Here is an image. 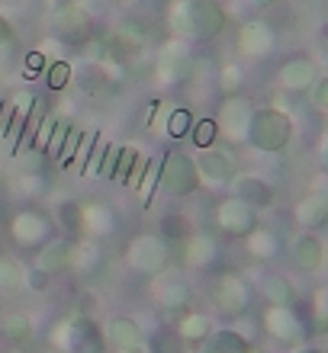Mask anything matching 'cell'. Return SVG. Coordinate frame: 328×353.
<instances>
[{"label":"cell","mask_w":328,"mask_h":353,"mask_svg":"<svg viewBox=\"0 0 328 353\" xmlns=\"http://www.w3.org/2000/svg\"><path fill=\"white\" fill-rule=\"evenodd\" d=\"M104 267V251L94 238H77L75 241V261H71V270H75L81 279H94Z\"/></svg>","instance_id":"obj_23"},{"label":"cell","mask_w":328,"mask_h":353,"mask_svg":"<svg viewBox=\"0 0 328 353\" xmlns=\"http://www.w3.org/2000/svg\"><path fill=\"white\" fill-rule=\"evenodd\" d=\"M316 77H319V68L306 55H296V58H290V61H283L280 71H277L280 87L290 93H309V87L316 84Z\"/></svg>","instance_id":"obj_15"},{"label":"cell","mask_w":328,"mask_h":353,"mask_svg":"<svg viewBox=\"0 0 328 353\" xmlns=\"http://www.w3.org/2000/svg\"><path fill=\"white\" fill-rule=\"evenodd\" d=\"M293 353H325L322 347H312V344H300V347H293Z\"/></svg>","instance_id":"obj_48"},{"label":"cell","mask_w":328,"mask_h":353,"mask_svg":"<svg viewBox=\"0 0 328 353\" xmlns=\"http://www.w3.org/2000/svg\"><path fill=\"white\" fill-rule=\"evenodd\" d=\"M10 42H13V23L0 13V46H10Z\"/></svg>","instance_id":"obj_45"},{"label":"cell","mask_w":328,"mask_h":353,"mask_svg":"<svg viewBox=\"0 0 328 353\" xmlns=\"http://www.w3.org/2000/svg\"><path fill=\"white\" fill-rule=\"evenodd\" d=\"M139 341H145V331H142V325L132 315H116L106 321L104 344L110 350H122V347H132V344H139Z\"/></svg>","instance_id":"obj_19"},{"label":"cell","mask_w":328,"mask_h":353,"mask_svg":"<svg viewBox=\"0 0 328 353\" xmlns=\"http://www.w3.org/2000/svg\"><path fill=\"white\" fill-rule=\"evenodd\" d=\"M142 174H145V158H139V148L135 145H126V148H116V164H113V176L116 183L122 186H139Z\"/></svg>","instance_id":"obj_22"},{"label":"cell","mask_w":328,"mask_h":353,"mask_svg":"<svg viewBox=\"0 0 328 353\" xmlns=\"http://www.w3.org/2000/svg\"><path fill=\"white\" fill-rule=\"evenodd\" d=\"M216 257H219V244L213 234L190 232L187 238H184V261H187L190 267H209Z\"/></svg>","instance_id":"obj_24"},{"label":"cell","mask_w":328,"mask_h":353,"mask_svg":"<svg viewBox=\"0 0 328 353\" xmlns=\"http://www.w3.org/2000/svg\"><path fill=\"white\" fill-rule=\"evenodd\" d=\"M145 344H148L151 353H180V337H177V331H174V334H168V331H158V334L145 337Z\"/></svg>","instance_id":"obj_39"},{"label":"cell","mask_w":328,"mask_h":353,"mask_svg":"<svg viewBox=\"0 0 328 353\" xmlns=\"http://www.w3.org/2000/svg\"><path fill=\"white\" fill-rule=\"evenodd\" d=\"M55 222L61 225V232H65L68 238H81V234H84V209H81V203L61 199L55 209Z\"/></svg>","instance_id":"obj_28"},{"label":"cell","mask_w":328,"mask_h":353,"mask_svg":"<svg viewBox=\"0 0 328 353\" xmlns=\"http://www.w3.org/2000/svg\"><path fill=\"white\" fill-rule=\"evenodd\" d=\"M216 225L229 238H248L258 228V209H251L238 196H229L216 205Z\"/></svg>","instance_id":"obj_8"},{"label":"cell","mask_w":328,"mask_h":353,"mask_svg":"<svg viewBox=\"0 0 328 353\" xmlns=\"http://www.w3.org/2000/svg\"><path fill=\"white\" fill-rule=\"evenodd\" d=\"M42 353H68V350H65V347H58V344H52L48 350H42Z\"/></svg>","instance_id":"obj_52"},{"label":"cell","mask_w":328,"mask_h":353,"mask_svg":"<svg viewBox=\"0 0 328 353\" xmlns=\"http://www.w3.org/2000/svg\"><path fill=\"white\" fill-rule=\"evenodd\" d=\"M48 23H52V29H55L58 36L65 39H75V36H84L87 29H90V13H87L81 3H71V7H58L52 10V17H48Z\"/></svg>","instance_id":"obj_20"},{"label":"cell","mask_w":328,"mask_h":353,"mask_svg":"<svg viewBox=\"0 0 328 353\" xmlns=\"http://www.w3.org/2000/svg\"><path fill=\"white\" fill-rule=\"evenodd\" d=\"M119 36L129 42V46H135L142 52V48H148L155 39H158V29L151 26L148 19H126L119 26Z\"/></svg>","instance_id":"obj_31"},{"label":"cell","mask_w":328,"mask_h":353,"mask_svg":"<svg viewBox=\"0 0 328 353\" xmlns=\"http://www.w3.org/2000/svg\"><path fill=\"white\" fill-rule=\"evenodd\" d=\"M251 341L238 327H216L200 341V353H248Z\"/></svg>","instance_id":"obj_21"},{"label":"cell","mask_w":328,"mask_h":353,"mask_svg":"<svg viewBox=\"0 0 328 353\" xmlns=\"http://www.w3.org/2000/svg\"><path fill=\"white\" fill-rule=\"evenodd\" d=\"M84 209V232L87 234H97V238H104V234H113L116 228V219H113V209L104 203H90V205H81Z\"/></svg>","instance_id":"obj_27"},{"label":"cell","mask_w":328,"mask_h":353,"mask_svg":"<svg viewBox=\"0 0 328 353\" xmlns=\"http://www.w3.org/2000/svg\"><path fill=\"white\" fill-rule=\"evenodd\" d=\"M244 84V71L238 65H225L222 71H219V90L225 93V97H235V93L242 90Z\"/></svg>","instance_id":"obj_38"},{"label":"cell","mask_w":328,"mask_h":353,"mask_svg":"<svg viewBox=\"0 0 328 353\" xmlns=\"http://www.w3.org/2000/svg\"><path fill=\"white\" fill-rule=\"evenodd\" d=\"M100 353H113V350H110V347H106V350H100Z\"/></svg>","instance_id":"obj_56"},{"label":"cell","mask_w":328,"mask_h":353,"mask_svg":"<svg viewBox=\"0 0 328 353\" xmlns=\"http://www.w3.org/2000/svg\"><path fill=\"white\" fill-rule=\"evenodd\" d=\"M75 241L77 238H48L42 248H39L36 261H32V270L46 273V276H58L71 270V261H75Z\"/></svg>","instance_id":"obj_13"},{"label":"cell","mask_w":328,"mask_h":353,"mask_svg":"<svg viewBox=\"0 0 328 353\" xmlns=\"http://www.w3.org/2000/svg\"><path fill=\"white\" fill-rule=\"evenodd\" d=\"M193 55H190V48L184 42H164L155 58V74H158L161 84H180V81H187L193 74Z\"/></svg>","instance_id":"obj_9"},{"label":"cell","mask_w":328,"mask_h":353,"mask_svg":"<svg viewBox=\"0 0 328 353\" xmlns=\"http://www.w3.org/2000/svg\"><path fill=\"white\" fill-rule=\"evenodd\" d=\"M26 286V273L13 257H0V296L10 299Z\"/></svg>","instance_id":"obj_33"},{"label":"cell","mask_w":328,"mask_h":353,"mask_svg":"<svg viewBox=\"0 0 328 353\" xmlns=\"http://www.w3.org/2000/svg\"><path fill=\"white\" fill-rule=\"evenodd\" d=\"M232 186H235V193L232 196H238V199H244V203L251 205V209H271L273 205V199H277V193H273V186L264 180V176H258V174H238L232 180Z\"/></svg>","instance_id":"obj_17"},{"label":"cell","mask_w":328,"mask_h":353,"mask_svg":"<svg viewBox=\"0 0 328 353\" xmlns=\"http://www.w3.org/2000/svg\"><path fill=\"white\" fill-rule=\"evenodd\" d=\"M155 183L164 196H174V199H184V196H193L200 190V174H197V164L190 154L184 151L171 148L164 151V158L158 164V176Z\"/></svg>","instance_id":"obj_3"},{"label":"cell","mask_w":328,"mask_h":353,"mask_svg":"<svg viewBox=\"0 0 328 353\" xmlns=\"http://www.w3.org/2000/svg\"><path fill=\"white\" fill-rule=\"evenodd\" d=\"M277 46V32H273L271 23H264V19H251V23H244L238 29V48H242V55L248 58H267Z\"/></svg>","instance_id":"obj_14"},{"label":"cell","mask_w":328,"mask_h":353,"mask_svg":"<svg viewBox=\"0 0 328 353\" xmlns=\"http://www.w3.org/2000/svg\"><path fill=\"white\" fill-rule=\"evenodd\" d=\"M200 174V183L206 186H229L238 176V158H235L229 148H203L200 158H193Z\"/></svg>","instance_id":"obj_7"},{"label":"cell","mask_w":328,"mask_h":353,"mask_svg":"<svg viewBox=\"0 0 328 353\" xmlns=\"http://www.w3.org/2000/svg\"><path fill=\"white\" fill-rule=\"evenodd\" d=\"M319 170L328 176V129L322 132V141H319Z\"/></svg>","instance_id":"obj_44"},{"label":"cell","mask_w":328,"mask_h":353,"mask_svg":"<svg viewBox=\"0 0 328 353\" xmlns=\"http://www.w3.org/2000/svg\"><path fill=\"white\" fill-rule=\"evenodd\" d=\"M312 327L328 331V283L312 292Z\"/></svg>","instance_id":"obj_37"},{"label":"cell","mask_w":328,"mask_h":353,"mask_svg":"<svg viewBox=\"0 0 328 353\" xmlns=\"http://www.w3.org/2000/svg\"><path fill=\"white\" fill-rule=\"evenodd\" d=\"M81 139H84V132L71 125V129H68V135H65V145H61V151H58L55 164H61V168H71V161H75V154H77V145H81Z\"/></svg>","instance_id":"obj_40"},{"label":"cell","mask_w":328,"mask_h":353,"mask_svg":"<svg viewBox=\"0 0 328 353\" xmlns=\"http://www.w3.org/2000/svg\"><path fill=\"white\" fill-rule=\"evenodd\" d=\"M119 3H126V7H132V3H139V0H119Z\"/></svg>","instance_id":"obj_53"},{"label":"cell","mask_w":328,"mask_h":353,"mask_svg":"<svg viewBox=\"0 0 328 353\" xmlns=\"http://www.w3.org/2000/svg\"><path fill=\"white\" fill-rule=\"evenodd\" d=\"M209 296H213V305L229 318H242L251 308V286L238 273H219Z\"/></svg>","instance_id":"obj_6"},{"label":"cell","mask_w":328,"mask_h":353,"mask_svg":"<svg viewBox=\"0 0 328 353\" xmlns=\"http://www.w3.org/2000/svg\"><path fill=\"white\" fill-rule=\"evenodd\" d=\"M52 228H55V222L39 209H23L10 222V234H13V241L19 248H42L52 238Z\"/></svg>","instance_id":"obj_10"},{"label":"cell","mask_w":328,"mask_h":353,"mask_svg":"<svg viewBox=\"0 0 328 353\" xmlns=\"http://www.w3.org/2000/svg\"><path fill=\"white\" fill-rule=\"evenodd\" d=\"M309 103L319 112H328V74L325 77H316V84L309 87Z\"/></svg>","instance_id":"obj_41"},{"label":"cell","mask_w":328,"mask_h":353,"mask_svg":"<svg viewBox=\"0 0 328 353\" xmlns=\"http://www.w3.org/2000/svg\"><path fill=\"white\" fill-rule=\"evenodd\" d=\"M126 261L129 267L139 273V276H161V273H168L171 267V254H168V241H161L158 234H139V238H132L129 248H126Z\"/></svg>","instance_id":"obj_4"},{"label":"cell","mask_w":328,"mask_h":353,"mask_svg":"<svg viewBox=\"0 0 328 353\" xmlns=\"http://www.w3.org/2000/svg\"><path fill=\"white\" fill-rule=\"evenodd\" d=\"M155 279H158L155 283V302L168 315H184L190 308V302H193V289H190L187 279L177 276V273H161Z\"/></svg>","instance_id":"obj_12"},{"label":"cell","mask_w":328,"mask_h":353,"mask_svg":"<svg viewBox=\"0 0 328 353\" xmlns=\"http://www.w3.org/2000/svg\"><path fill=\"white\" fill-rule=\"evenodd\" d=\"M42 68H46V55H42V52H29L26 55V71L29 74H39Z\"/></svg>","instance_id":"obj_42"},{"label":"cell","mask_w":328,"mask_h":353,"mask_svg":"<svg viewBox=\"0 0 328 353\" xmlns=\"http://www.w3.org/2000/svg\"><path fill=\"white\" fill-rule=\"evenodd\" d=\"M264 331H267L273 341L293 344V347L306 344L312 334V327L306 325V318L296 312V305H271L264 312Z\"/></svg>","instance_id":"obj_5"},{"label":"cell","mask_w":328,"mask_h":353,"mask_svg":"<svg viewBox=\"0 0 328 353\" xmlns=\"http://www.w3.org/2000/svg\"><path fill=\"white\" fill-rule=\"evenodd\" d=\"M248 353H264V350H258V347H251V350H248Z\"/></svg>","instance_id":"obj_54"},{"label":"cell","mask_w":328,"mask_h":353,"mask_svg":"<svg viewBox=\"0 0 328 353\" xmlns=\"http://www.w3.org/2000/svg\"><path fill=\"white\" fill-rule=\"evenodd\" d=\"M254 7H261V10H267V7H273V3H280V0H251Z\"/></svg>","instance_id":"obj_51"},{"label":"cell","mask_w":328,"mask_h":353,"mask_svg":"<svg viewBox=\"0 0 328 353\" xmlns=\"http://www.w3.org/2000/svg\"><path fill=\"white\" fill-rule=\"evenodd\" d=\"M10 61H13V55H10V46H0V71H7Z\"/></svg>","instance_id":"obj_47"},{"label":"cell","mask_w":328,"mask_h":353,"mask_svg":"<svg viewBox=\"0 0 328 353\" xmlns=\"http://www.w3.org/2000/svg\"><path fill=\"white\" fill-rule=\"evenodd\" d=\"M161 116H158V129L171 139H184L193 125V112L187 106H177V103H158Z\"/></svg>","instance_id":"obj_25"},{"label":"cell","mask_w":328,"mask_h":353,"mask_svg":"<svg viewBox=\"0 0 328 353\" xmlns=\"http://www.w3.org/2000/svg\"><path fill=\"white\" fill-rule=\"evenodd\" d=\"M290 261L302 270V273H319L325 263V244L316 232H302L290 241Z\"/></svg>","instance_id":"obj_16"},{"label":"cell","mask_w":328,"mask_h":353,"mask_svg":"<svg viewBox=\"0 0 328 353\" xmlns=\"http://www.w3.org/2000/svg\"><path fill=\"white\" fill-rule=\"evenodd\" d=\"M23 3H26V0H0V7L3 10H19Z\"/></svg>","instance_id":"obj_49"},{"label":"cell","mask_w":328,"mask_h":353,"mask_svg":"<svg viewBox=\"0 0 328 353\" xmlns=\"http://www.w3.org/2000/svg\"><path fill=\"white\" fill-rule=\"evenodd\" d=\"M325 52H328V32H325Z\"/></svg>","instance_id":"obj_55"},{"label":"cell","mask_w":328,"mask_h":353,"mask_svg":"<svg viewBox=\"0 0 328 353\" xmlns=\"http://www.w3.org/2000/svg\"><path fill=\"white\" fill-rule=\"evenodd\" d=\"M244 141H248L254 151H264V154H280V151H287L293 141L290 112L277 110V106H261V110H254Z\"/></svg>","instance_id":"obj_2"},{"label":"cell","mask_w":328,"mask_h":353,"mask_svg":"<svg viewBox=\"0 0 328 353\" xmlns=\"http://www.w3.org/2000/svg\"><path fill=\"white\" fill-rule=\"evenodd\" d=\"M187 234H190V228H187V219H184V215H164V219H161V228H158L161 241H180L184 244Z\"/></svg>","instance_id":"obj_35"},{"label":"cell","mask_w":328,"mask_h":353,"mask_svg":"<svg viewBox=\"0 0 328 353\" xmlns=\"http://www.w3.org/2000/svg\"><path fill=\"white\" fill-rule=\"evenodd\" d=\"M251 100H244V97H225L219 103V116H216V125H219V135H225L229 141H244L248 135V122H251Z\"/></svg>","instance_id":"obj_11"},{"label":"cell","mask_w":328,"mask_h":353,"mask_svg":"<svg viewBox=\"0 0 328 353\" xmlns=\"http://www.w3.org/2000/svg\"><path fill=\"white\" fill-rule=\"evenodd\" d=\"M113 353H151V350H148V344H145V341H139V344L122 347V350H113Z\"/></svg>","instance_id":"obj_46"},{"label":"cell","mask_w":328,"mask_h":353,"mask_svg":"<svg viewBox=\"0 0 328 353\" xmlns=\"http://www.w3.org/2000/svg\"><path fill=\"white\" fill-rule=\"evenodd\" d=\"M190 141L197 145L200 151L203 148H213L216 145V139H219V125H216V119H193V125H190Z\"/></svg>","instance_id":"obj_34"},{"label":"cell","mask_w":328,"mask_h":353,"mask_svg":"<svg viewBox=\"0 0 328 353\" xmlns=\"http://www.w3.org/2000/svg\"><path fill=\"white\" fill-rule=\"evenodd\" d=\"M71 3H81V0H48V7L58 10V7H71Z\"/></svg>","instance_id":"obj_50"},{"label":"cell","mask_w":328,"mask_h":353,"mask_svg":"<svg viewBox=\"0 0 328 353\" xmlns=\"http://www.w3.org/2000/svg\"><path fill=\"white\" fill-rule=\"evenodd\" d=\"M293 215H296V225H300L302 232H322V228H328V193L302 196L300 203H296V209H293Z\"/></svg>","instance_id":"obj_18"},{"label":"cell","mask_w":328,"mask_h":353,"mask_svg":"<svg viewBox=\"0 0 328 353\" xmlns=\"http://www.w3.org/2000/svg\"><path fill=\"white\" fill-rule=\"evenodd\" d=\"M261 292L267 299V305H296V286L283 273H271V276L264 279Z\"/></svg>","instance_id":"obj_26"},{"label":"cell","mask_w":328,"mask_h":353,"mask_svg":"<svg viewBox=\"0 0 328 353\" xmlns=\"http://www.w3.org/2000/svg\"><path fill=\"white\" fill-rule=\"evenodd\" d=\"M0 331H3V337L13 341V344H29V341H32V318L23 315V312H10V315H3V321H0Z\"/></svg>","instance_id":"obj_32"},{"label":"cell","mask_w":328,"mask_h":353,"mask_svg":"<svg viewBox=\"0 0 328 353\" xmlns=\"http://www.w3.org/2000/svg\"><path fill=\"white\" fill-rule=\"evenodd\" d=\"M225 23H229V13L219 0H171L168 7V29L197 42L219 39Z\"/></svg>","instance_id":"obj_1"},{"label":"cell","mask_w":328,"mask_h":353,"mask_svg":"<svg viewBox=\"0 0 328 353\" xmlns=\"http://www.w3.org/2000/svg\"><path fill=\"white\" fill-rule=\"evenodd\" d=\"M71 65H68L65 58H55L52 65H46V84L52 87V90H65L68 81H71Z\"/></svg>","instance_id":"obj_36"},{"label":"cell","mask_w":328,"mask_h":353,"mask_svg":"<svg viewBox=\"0 0 328 353\" xmlns=\"http://www.w3.org/2000/svg\"><path fill=\"white\" fill-rule=\"evenodd\" d=\"M52 276H46V273H39V270H32V273H26V283H29V289H36V292H42L46 289V283Z\"/></svg>","instance_id":"obj_43"},{"label":"cell","mask_w":328,"mask_h":353,"mask_svg":"<svg viewBox=\"0 0 328 353\" xmlns=\"http://www.w3.org/2000/svg\"><path fill=\"white\" fill-rule=\"evenodd\" d=\"M209 331H213V327H209V318L203 315V312H184V315H177V337L180 341L200 344Z\"/></svg>","instance_id":"obj_29"},{"label":"cell","mask_w":328,"mask_h":353,"mask_svg":"<svg viewBox=\"0 0 328 353\" xmlns=\"http://www.w3.org/2000/svg\"><path fill=\"white\" fill-rule=\"evenodd\" d=\"M244 241H248V251H251L254 261H273L280 254V238L273 232H267V228H254Z\"/></svg>","instance_id":"obj_30"}]
</instances>
